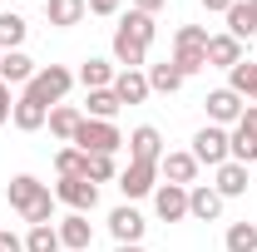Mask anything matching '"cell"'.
<instances>
[{
	"label": "cell",
	"instance_id": "ab89813d",
	"mask_svg": "<svg viewBox=\"0 0 257 252\" xmlns=\"http://www.w3.org/2000/svg\"><path fill=\"white\" fill-rule=\"evenodd\" d=\"M168 0H134V10H144V15H159Z\"/></svg>",
	"mask_w": 257,
	"mask_h": 252
},
{
	"label": "cell",
	"instance_id": "60d3db41",
	"mask_svg": "<svg viewBox=\"0 0 257 252\" xmlns=\"http://www.w3.org/2000/svg\"><path fill=\"white\" fill-rule=\"evenodd\" d=\"M232 5H237V0H203V10H218V15H227Z\"/></svg>",
	"mask_w": 257,
	"mask_h": 252
},
{
	"label": "cell",
	"instance_id": "5bb4252c",
	"mask_svg": "<svg viewBox=\"0 0 257 252\" xmlns=\"http://www.w3.org/2000/svg\"><path fill=\"white\" fill-rule=\"evenodd\" d=\"M144 227H149L144 213H139V208H128V203L109 213V232H114V242H139V237H144Z\"/></svg>",
	"mask_w": 257,
	"mask_h": 252
},
{
	"label": "cell",
	"instance_id": "d6986e66",
	"mask_svg": "<svg viewBox=\"0 0 257 252\" xmlns=\"http://www.w3.org/2000/svg\"><path fill=\"white\" fill-rule=\"evenodd\" d=\"M84 15H89L84 0H45V20H50L55 30H74Z\"/></svg>",
	"mask_w": 257,
	"mask_h": 252
},
{
	"label": "cell",
	"instance_id": "30bf717a",
	"mask_svg": "<svg viewBox=\"0 0 257 252\" xmlns=\"http://www.w3.org/2000/svg\"><path fill=\"white\" fill-rule=\"evenodd\" d=\"M124 144H128V158H134V163H159L163 158V134L154 124H139Z\"/></svg>",
	"mask_w": 257,
	"mask_h": 252
},
{
	"label": "cell",
	"instance_id": "4316f807",
	"mask_svg": "<svg viewBox=\"0 0 257 252\" xmlns=\"http://www.w3.org/2000/svg\"><path fill=\"white\" fill-rule=\"evenodd\" d=\"M227 89L257 104V64H247V60H242V64H232V69H227Z\"/></svg>",
	"mask_w": 257,
	"mask_h": 252
},
{
	"label": "cell",
	"instance_id": "7c38bea8",
	"mask_svg": "<svg viewBox=\"0 0 257 252\" xmlns=\"http://www.w3.org/2000/svg\"><path fill=\"white\" fill-rule=\"evenodd\" d=\"M60 242L69 252H89V242H94V222H89V213H69V218L60 222Z\"/></svg>",
	"mask_w": 257,
	"mask_h": 252
},
{
	"label": "cell",
	"instance_id": "74e56055",
	"mask_svg": "<svg viewBox=\"0 0 257 252\" xmlns=\"http://www.w3.org/2000/svg\"><path fill=\"white\" fill-rule=\"evenodd\" d=\"M89 15H119V0H84Z\"/></svg>",
	"mask_w": 257,
	"mask_h": 252
},
{
	"label": "cell",
	"instance_id": "f546056e",
	"mask_svg": "<svg viewBox=\"0 0 257 252\" xmlns=\"http://www.w3.org/2000/svg\"><path fill=\"white\" fill-rule=\"evenodd\" d=\"M60 227H50V222H40V227H30L25 232V252H60Z\"/></svg>",
	"mask_w": 257,
	"mask_h": 252
},
{
	"label": "cell",
	"instance_id": "44dd1931",
	"mask_svg": "<svg viewBox=\"0 0 257 252\" xmlns=\"http://www.w3.org/2000/svg\"><path fill=\"white\" fill-rule=\"evenodd\" d=\"M35 79V60L25 50H10V55H0V84H30Z\"/></svg>",
	"mask_w": 257,
	"mask_h": 252
},
{
	"label": "cell",
	"instance_id": "d590c367",
	"mask_svg": "<svg viewBox=\"0 0 257 252\" xmlns=\"http://www.w3.org/2000/svg\"><path fill=\"white\" fill-rule=\"evenodd\" d=\"M0 252H25V237L10 232V227H0Z\"/></svg>",
	"mask_w": 257,
	"mask_h": 252
},
{
	"label": "cell",
	"instance_id": "3957f363",
	"mask_svg": "<svg viewBox=\"0 0 257 252\" xmlns=\"http://www.w3.org/2000/svg\"><path fill=\"white\" fill-rule=\"evenodd\" d=\"M198 163H208V168H223L227 158H232V139H227V129L218 124H203L198 134H193V149H188Z\"/></svg>",
	"mask_w": 257,
	"mask_h": 252
},
{
	"label": "cell",
	"instance_id": "7bdbcfd3",
	"mask_svg": "<svg viewBox=\"0 0 257 252\" xmlns=\"http://www.w3.org/2000/svg\"><path fill=\"white\" fill-rule=\"evenodd\" d=\"M252 10H257V0H252Z\"/></svg>",
	"mask_w": 257,
	"mask_h": 252
},
{
	"label": "cell",
	"instance_id": "ba28073f",
	"mask_svg": "<svg viewBox=\"0 0 257 252\" xmlns=\"http://www.w3.org/2000/svg\"><path fill=\"white\" fill-rule=\"evenodd\" d=\"M159 178L178 183V188H193V178H198V158H193L188 149H163V158H159Z\"/></svg>",
	"mask_w": 257,
	"mask_h": 252
},
{
	"label": "cell",
	"instance_id": "2e32d148",
	"mask_svg": "<svg viewBox=\"0 0 257 252\" xmlns=\"http://www.w3.org/2000/svg\"><path fill=\"white\" fill-rule=\"evenodd\" d=\"M232 64H242V40L208 35V69H232Z\"/></svg>",
	"mask_w": 257,
	"mask_h": 252
},
{
	"label": "cell",
	"instance_id": "b9f144b4",
	"mask_svg": "<svg viewBox=\"0 0 257 252\" xmlns=\"http://www.w3.org/2000/svg\"><path fill=\"white\" fill-rule=\"evenodd\" d=\"M114 252H144V247H139V242H119Z\"/></svg>",
	"mask_w": 257,
	"mask_h": 252
},
{
	"label": "cell",
	"instance_id": "ac0fdd59",
	"mask_svg": "<svg viewBox=\"0 0 257 252\" xmlns=\"http://www.w3.org/2000/svg\"><path fill=\"white\" fill-rule=\"evenodd\" d=\"M45 119H50V109H45L40 99H30V94H20V99H15V109H10V124L20 129V134H35V129H45Z\"/></svg>",
	"mask_w": 257,
	"mask_h": 252
},
{
	"label": "cell",
	"instance_id": "e0dca14e",
	"mask_svg": "<svg viewBox=\"0 0 257 252\" xmlns=\"http://www.w3.org/2000/svg\"><path fill=\"white\" fill-rule=\"evenodd\" d=\"M45 124H50V134H55L60 144H74V134H79V124H84V109H74V104H55Z\"/></svg>",
	"mask_w": 257,
	"mask_h": 252
},
{
	"label": "cell",
	"instance_id": "d4e9b609",
	"mask_svg": "<svg viewBox=\"0 0 257 252\" xmlns=\"http://www.w3.org/2000/svg\"><path fill=\"white\" fill-rule=\"evenodd\" d=\"M25 30H30V25H25V15H15V10H5V15H0V55H10V50H20V45H25Z\"/></svg>",
	"mask_w": 257,
	"mask_h": 252
},
{
	"label": "cell",
	"instance_id": "d6a6232c",
	"mask_svg": "<svg viewBox=\"0 0 257 252\" xmlns=\"http://www.w3.org/2000/svg\"><path fill=\"white\" fill-rule=\"evenodd\" d=\"M55 173L60 178H84V154L79 149H60L55 154Z\"/></svg>",
	"mask_w": 257,
	"mask_h": 252
},
{
	"label": "cell",
	"instance_id": "1f68e13d",
	"mask_svg": "<svg viewBox=\"0 0 257 252\" xmlns=\"http://www.w3.org/2000/svg\"><path fill=\"white\" fill-rule=\"evenodd\" d=\"M223 247L227 252H257V227L252 222H232L227 237H223Z\"/></svg>",
	"mask_w": 257,
	"mask_h": 252
},
{
	"label": "cell",
	"instance_id": "52a82bcc",
	"mask_svg": "<svg viewBox=\"0 0 257 252\" xmlns=\"http://www.w3.org/2000/svg\"><path fill=\"white\" fill-rule=\"evenodd\" d=\"M45 193H50V183H40L35 173H15V178L5 183V198H10V208H15L20 218L30 213V208L40 203V198H45Z\"/></svg>",
	"mask_w": 257,
	"mask_h": 252
},
{
	"label": "cell",
	"instance_id": "9c48e42d",
	"mask_svg": "<svg viewBox=\"0 0 257 252\" xmlns=\"http://www.w3.org/2000/svg\"><path fill=\"white\" fill-rule=\"evenodd\" d=\"M203 109H208V124L223 129V124H237L247 104H242V94H232V89H213V94L203 99Z\"/></svg>",
	"mask_w": 257,
	"mask_h": 252
},
{
	"label": "cell",
	"instance_id": "f1b7e54d",
	"mask_svg": "<svg viewBox=\"0 0 257 252\" xmlns=\"http://www.w3.org/2000/svg\"><path fill=\"white\" fill-rule=\"evenodd\" d=\"M119 25H124V30L139 40V45H154V35H159V20H154V15H144V10H128Z\"/></svg>",
	"mask_w": 257,
	"mask_h": 252
},
{
	"label": "cell",
	"instance_id": "7a4b0ae2",
	"mask_svg": "<svg viewBox=\"0 0 257 252\" xmlns=\"http://www.w3.org/2000/svg\"><path fill=\"white\" fill-rule=\"evenodd\" d=\"M74 89V74L64 69V64H45V69H35V79L25 84V94L40 99L45 109H55V104H64V94Z\"/></svg>",
	"mask_w": 257,
	"mask_h": 252
},
{
	"label": "cell",
	"instance_id": "484cf974",
	"mask_svg": "<svg viewBox=\"0 0 257 252\" xmlns=\"http://www.w3.org/2000/svg\"><path fill=\"white\" fill-rule=\"evenodd\" d=\"M149 89H159V94H178V89H183V69H178L173 60L154 64V69H149Z\"/></svg>",
	"mask_w": 257,
	"mask_h": 252
},
{
	"label": "cell",
	"instance_id": "ffe728a7",
	"mask_svg": "<svg viewBox=\"0 0 257 252\" xmlns=\"http://www.w3.org/2000/svg\"><path fill=\"white\" fill-rule=\"evenodd\" d=\"M213 188H218V198H242V193H247V163H237V158H227L223 168H218V183H213Z\"/></svg>",
	"mask_w": 257,
	"mask_h": 252
},
{
	"label": "cell",
	"instance_id": "5b68a950",
	"mask_svg": "<svg viewBox=\"0 0 257 252\" xmlns=\"http://www.w3.org/2000/svg\"><path fill=\"white\" fill-rule=\"evenodd\" d=\"M154 188H159V163H134L128 158V168H119V193L128 203L134 198H149Z\"/></svg>",
	"mask_w": 257,
	"mask_h": 252
},
{
	"label": "cell",
	"instance_id": "83f0119b",
	"mask_svg": "<svg viewBox=\"0 0 257 252\" xmlns=\"http://www.w3.org/2000/svg\"><path fill=\"white\" fill-rule=\"evenodd\" d=\"M84 104H89V114H84V119H109V124H114V114L124 109L114 89H89V99H84Z\"/></svg>",
	"mask_w": 257,
	"mask_h": 252
},
{
	"label": "cell",
	"instance_id": "603a6c76",
	"mask_svg": "<svg viewBox=\"0 0 257 252\" xmlns=\"http://www.w3.org/2000/svg\"><path fill=\"white\" fill-rule=\"evenodd\" d=\"M74 79H79L84 89H114V60H94V55H89V60L79 64Z\"/></svg>",
	"mask_w": 257,
	"mask_h": 252
},
{
	"label": "cell",
	"instance_id": "8992f818",
	"mask_svg": "<svg viewBox=\"0 0 257 252\" xmlns=\"http://www.w3.org/2000/svg\"><path fill=\"white\" fill-rule=\"evenodd\" d=\"M55 203L74 208V213H94L99 183H89V178H60V183H55Z\"/></svg>",
	"mask_w": 257,
	"mask_h": 252
},
{
	"label": "cell",
	"instance_id": "4fadbf2b",
	"mask_svg": "<svg viewBox=\"0 0 257 252\" xmlns=\"http://www.w3.org/2000/svg\"><path fill=\"white\" fill-rule=\"evenodd\" d=\"M218 213H223V198H218V188H213V183H193V188H188V218L213 222Z\"/></svg>",
	"mask_w": 257,
	"mask_h": 252
},
{
	"label": "cell",
	"instance_id": "277c9868",
	"mask_svg": "<svg viewBox=\"0 0 257 252\" xmlns=\"http://www.w3.org/2000/svg\"><path fill=\"white\" fill-rule=\"evenodd\" d=\"M119 144H124V134L109 124V119H84L79 134H74V149L79 154H114Z\"/></svg>",
	"mask_w": 257,
	"mask_h": 252
},
{
	"label": "cell",
	"instance_id": "8fae6325",
	"mask_svg": "<svg viewBox=\"0 0 257 252\" xmlns=\"http://www.w3.org/2000/svg\"><path fill=\"white\" fill-rule=\"evenodd\" d=\"M154 213H159L163 222H183V218H188V188L159 183V188H154Z\"/></svg>",
	"mask_w": 257,
	"mask_h": 252
},
{
	"label": "cell",
	"instance_id": "9a60e30c",
	"mask_svg": "<svg viewBox=\"0 0 257 252\" xmlns=\"http://www.w3.org/2000/svg\"><path fill=\"white\" fill-rule=\"evenodd\" d=\"M114 94H119V104H144V99L154 94L149 89V74L144 69H119L114 74Z\"/></svg>",
	"mask_w": 257,
	"mask_h": 252
},
{
	"label": "cell",
	"instance_id": "f35d334b",
	"mask_svg": "<svg viewBox=\"0 0 257 252\" xmlns=\"http://www.w3.org/2000/svg\"><path fill=\"white\" fill-rule=\"evenodd\" d=\"M10 109H15V99H10V84H0V124H10Z\"/></svg>",
	"mask_w": 257,
	"mask_h": 252
},
{
	"label": "cell",
	"instance_id": "6da1fadb",
	"mask_svg": "<svg viewBox=\"0 0 257 252\" xmlns=\"http://www.w3.org/2000/svg\"><path fill=\"white\" fill-rule=\"evenodd\" d=\"M173 64L183 69V79L198 74V69H208V30L203 25H178V35H173Z\"/></svg>",
	"mask_w": 257,
	"mask_h": 252
},
{
	"label": "cell",
	"instance_id": "7402d4cb",
	"mask_svg": "<svg viewBox=\"0 0 257 252\" xmlns=\"http://www.w3.org/2000/svg\"><path fill=\"white\" fill-rule=\"evenodd\" d=\"M144 60H149V45H139V40H134V35L119 25V30H114V64H124V69H139Z\"/></svg>",
	"mask_w": 257,
	"mask_h": 252
},
{
	"label": "cell",
	"instance_id": "8d00e7d4",
	"mask_svg": "<svg viewBox=\"0 0 257 252\" xmlns=\"http://www.w3.org/2000/svg\"><path fill=\"white\" fill-rule=\"evenodd\" d=\"M232 129H242V134H252V139H257V104H247V109H242V119H237Z\"/></svg>",
	"mask_w": 257,
	"mask_h": 252
},
{
	"label": "cell",
	"instance_id": "e575fe53",
	"mask_svg": "<svg viewBox=\"0 0 257 252\" xmlns=\"http://www.w3.org/2000/svg\"><path fill=\"white\" fill-rule=\"evenodd\" d=\"M50 218H55V193H45L30 213H25V222H30V227H40V222H50Z\"/></svg>",
	"mask_w": 257,
	"mask_h": 252
},
{
	"label": "cell",
	"instance_id": "836d02e7",
	"mask_svg": "<svg viewBox=\"0 0 257 252\" xmlns=\"http://www.w3.org/2000/svg\"><path fill=\"white\" fill-rule=\"evenodd\" d=\"M227 139H232V158H237V163H257V139H252V134L232 129Z\"/></svg>",
	"mask_w": 257,
	"mask_h": 252
},
{
	"label": "cell",
	"instance_id": "cb8c5ba5",
	"mask_svg": "<svg viewBox=\"0 0 257 252\" xmlns=\"http://www.w3.org/2000/svg\"><path fill=\"white\" fill-rule=\"evenodd\" d=\"M227 35H232V40H252V35H257V10H252V0H237V5L227 10Z\"/></svg>",
	"mask_w": 257,
	"mask_h": 252
},
{
	"label": "cell",
	"instance_id": "4dcf8cb0",
	"mask_svg": "<svg viewBox=\"0 0 257 252\" xmlns=\"http://www.w3.org/2000/svg\"><path fill=\"white\" fill-rule=\"evenodd\" d=\"M84 178H89V183H109V178H119L114 154H84Z\"/></svg>",
	"mask_w": 257,
	"mask_h": 252
}]
</instances>
